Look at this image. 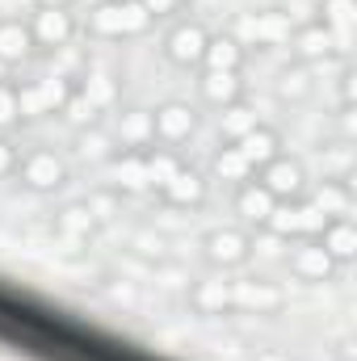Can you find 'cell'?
Returning <instances> with one entry per match:
<instances>
[{
	"label": "cell",
	"mask_w": 357,
	"mask_h": 361,
	"mask_svg": "<svg viewBox=\"0 0 357 361\" xmlns=\"http://www.w3.org/2000/svg\"><path fill=\"white\" fill-rule=\"evenodd\" d=\"M13 177L21 180L30 193H59L68 185V160L55 156V152H47V147H34V152L17 156Z\"/></svg>",
	"instance_id": "obj_5"
},
{
	"label": "cell",
	"mask_w": 357,
	"mask_h": 361,
	"mask_svg": "<svg viewBox=\"0 0 357 361\" xmlns=\"http://www.w3.org/2000/svg\"><path fill=\"white\" fill-rule=\"evenodd\" d=\"M286 51H290V59L294 63H307V68H315V63H324V59H332V55H341V47H337V38L311 17V21H298L294 25V34H290V42H286Z\"/></svg>",
	"instance_id": "obj_13"
},
{
	"label": "cell",
	"mask_w": 357,
	"mask_h": 361,
	"mask_svg": "<svg viewBox=\"0 0 357 361\" xmlns=\"http://www.w3.org/2000/svg\"><path fill=\"white\" fill-rule=\"evenodd\" d=\"M244 47L223 30V34H210L206 42V55H202V72H240L244 68Z\"/></svg>",
	"instance_id": "obj_25"
},
{
	"label": "cell",
	"mask_w": 357,
	"mask_h": 361,
	"mask_svg": "<svg viewBox=\"0 0 357 361\" xmlns=\"http://www.w3.org/2000/svg\"><path fill=\"white\" fill-rule=\"evenodd\" d=\"M311 89H315V80H311V68H307V63H294V59H290V68L277 72V97H282V101L298 105V101L311 97Z\"/></svg>",
	"instance_id": "obj_28"
},
{
	"label": "cell",
	"mask_w": 357,
	"mask_h": 361,
	"mask_svg": "<svg viewBox=\"0 0 357 361\" xmlns=\"http://www.w3.org/2000/svg\"><path fill=\"white\" fill-rule=\"evenodd\" d=\"M30 34H34L38 51H63L80 34V21H76L72 8H34L30 13Z\"/></svg>",
	"instance_id": "obj_10"
},
{
	"label": "cell",
	"mask_w": 357,
	"mask_h": 361,
	"mask_svg": "<svg viewBox=\"0 0 357 361\" xmlns=\"http://www.w3.org/2000/svg\"><path fill=\"white\" fill-rule=\"evenodd\" d=\"M231 147L244 156V164H248V169H253V177H257V169L282 152V139H277V130H273V126H265V122H261V126H253L248 135H240Z\"/></svg>",
	"instance_id": "obj_22"
},
{
	"label": "cell",
	"mask_w": 357,
	"mask_h": 361,
	"mask_svg": "<svg viewBox=\"0 0 357 361\" xmlns=\"http://www.w3.org/2000/svg\"><path fill=\"white\" fill-rule=\"evenodd\" d=\"M185 294H189V307H193L198 315H231V281H227L223 273L189 281Z\"/></svg>",
	"instance_id": "obj_15"
},
{
	"label": "cell",
	"mask_w": 357,
	"mask_h": 361,
	"mask_svg": "<svg viewBox=\"0 0 357 361\" xmlns=\"http://www.w3.org/2000/svg\"><path fill=\"white\" fill-rule=\"evenodd\" d=\"M353 80H357L353 68H345V72H341V105H353L357 101V85Z\"/></svg>",
	"instance_id": "obj_37"
},
{
	"label": "cell",
	"mask_w": 357,
	"mask_h": 361,
	"mask_svg": "<svg viewBox=\"0 0 357 361\" xmlns=\"http://www.w3.org/2000/svg\"><path fill=\"white\" fill-rule=\"evenodd\" d=\"M328 219H345L349 210H353V185H349V177L345 180H337V177H328L320 189H315V197H311Z\"/></svg>",
	"instance_id": "obj_27"
},
{
	"label": "cell",
	"mask_w": 357,
	"mask_h": 361,
	"mask_svg": "<svg viewBox=\"0 0 357 361\" xmlns=\"http://www.w3.org/2000/svg\"><path fill=\"white\" fill-rule=\"evenodd\" d=\"M131 252L143 257V261H152V265H160V261H169V240L160 231H152V227H139L131 235Z\"/></svg>",
	"instance_id": "obj_30"
},
{
	"label": "cell",
	"mask_w": 357,
	"mask_h": 361,
	"mask_svg": "<svg viewBox=\"0 0 357 361\" xmlns=\"http://www.w3.org/2000/svg\"><path fill=\"white\" fill-rule=\"evenodd\" d=\"M160 197H164L169 206H177V210H193V206L206 202V177H202L198 169L181 164L177 173L160 185Z\"/></svg>",
	"instance_id": "obj_17"
},
{
	"label": "cell",
	"mask_w": 357,
	"mask_h": 361,
	"mask_svg": "<svg viewBox=\"0 0 357 361\" xmlns=\"http://www.w3.org/2000/svg\"><path fill=\"white\" fill-rule=\"evenodd\" d=\"M152 269H156V281H160L164 290H189V281H193L181 265H169V261H160V265H152Z\"/></svg>",
	"instance_id": "obj_33"
},
{
	"label": "cell",
	"mask_w": 357,
	"mask_h": 361,
	"mask_svg": "<svg viewBox=\"0 0 357 361\" xmlns=\"http://www.w3.org/2000/svg\"><path fill=\"white\" fill-rule=\"evenodd\" d=\"M76 4H85V8H97V4H105V0H76Z\"/></svg>",
	"instance_id": "obj_41"
},
{
	"label": "cell",
	"mask_w": 357,
	"mask_h": 361,
	"mask_svg": "<svg viewBox=\"0 0 357 361\" xmlns=\"http://www.w3.org/2000/svg\"><path fill=\"white\" fill-rule=\"evenodd\" d=\"M253 361H290L286 353H277V349H265V353H257Z\"/></svg>",
	"instance_id": "obj_40"
},
{
	"label": "cell",
	"mask_w": 357,
	"mask_h": 361,
	"mask_svg": "<svg viewBox=\"0 0 357 361\" xmlns=\"http://www.w3.org/2000/svg\"><path fill=\"white\" fill-rule=\"evenodd\" d=\"M105 294H109V298H114V302H126V307H131V302H135V298H139V294H135V286H131V281H122V286H105Z\"/></svg>",
	"instance_id": "obj_38"
},
{
	"label": "cell",
	"mask_w": 357,
	"mask_h": 361,
	"mask_svg": "<svg viewBox=\"0 0 357 361\" xmlns=\"http://www.w3.org/2000/svg\"><path fill=\"white\" fill-rule=\"evenodd\" d=\"M324 223H328V214H324L311 197H298V202H282V206L273 210V219L265 223V231L282 235V240H315Z\"/></svg>",
	"instance_id": "obj_6"
},
{
	"label": "cell",
	"mask_w": 357,
	"mask_h": 361,
	"mask_svg": "<svg viewBox=\"0 0 357 361\" xmlns=\"http://www.w3.org/2000/svg\"><path fill=\"white\" fill-rule=\"evenodd\" d=\"M118 147L122 152H143V147H156L152 139V109H126L118 114Z\"/></svg>",
	"instance_id": "obj_26"
},
{
	"label": "cell",
	"mask_w": 357,
	"mask_h": 361,
	"mask_svg": "<svg viewBox=\"0 0 357 361\" xmlns=\"http://www.w3.org/2000/svg\"><path fill=\"white\" fill-rule=\"evenodd\" d=\"M294 17L290 8H253V13H240L231 21V38L248 51V47H261V51H273V47H286L290 34H294Z\"/></svg>",
	"instance_id": "obj_3"
},
{
	"label": "cell",
	"mask_w": 357,
	"mask_h": 361,
	"mask_svg": "<svg viewBox=\"0 0 357 361\" xmlns=\"http://www.w3.org/2000/svg\"><path fill=\"white\" fill-rule=\"evenodd\" d=\"M315 244L337 261V265H349L357 257V223L345 214V219H328L324 227H320V235H315Z\"/></svg>",
	"instance_id": "obj_19"
},
{
	"label": "cell",
	"mask_w": 357,
	"mask_h": 361,
	"mask_svg": "<svg viewBox=\"0 0 357 361\" xmlns=\"http://www.w3.org/2000/svg\"><path fill=\"white\" fill-rule=\"evenodd\" d=\"M34 34L21 17H0V68H21L34 59Z\"/></svg>",
	"instance_id": "obj_16"
},
{
	"label": "cell",
	"mask_w": 357,
	"mask_h": 361,
	"mask_svg": "<svg viewBox=\"0 0 357 361\" xmlns=\"http://www.w3.org/2000/svg\"><path fill=\"white\" fill-rule=\"evenodd\" d=\"M202 257H206L210 269H219V273L240 269L253 257V235L240 231V227H214V231L202 235Z\"/></svg>",
	"instance_id": "obj_7"
},
{
	"label": "cell",
	"mask_w": 357,
	"mask_h": 361,
	"mask_svg": "<svg viewBox=\"0 0 357 361\" xmlns=\"http://www.w3.org/2000/svg\"><path fill=\"white\" fill-rule=\"evenodd\" d=\"M286 265L290 273L298 277V281H307V286H320V281H332V273L341 269L315 240H298V248L286 257Z\"/></svg>",
	"instance_id": "obj_14"
},
{
	"label": "cell",
	"mask_w": 357,
	"mask_h": 361,
	"mask_svg": "<svg viewBox=\"0 0 357 361\" xmlns=\"http://www.w3.org/2000/svg\"><path fill=\"white\" fill-rule=\"evenodd\" d=\"M277 206H282V202L269 193L261 180H244V185H236V214H240L248 227H265Z\"/></svg>",
	"instance_id": "obj_18"
},
{
	"label": "cell",
	"mask_w": 357,
	"mask_h": 361,
	"mask_svg": "<svg viewBox=\"0 0 357 361\" xmlns=\"http://www.w3.org/2000/svg\"><path fill=\"white\" fill-rule=\"evenodd\" d=\"M13 169H17V147H13V143L0 135V177H8Z\"/></svg>",
	"instance_id": "obj_36"
},
{
	"label": "cell",
	"mask_w": 357,
	"mask_h": 361,
	"mask_svg": "<svg viewBox=\"0 0 357 361\" xmlns=\"http://www.w3.org/2000/svg\"><path fill=\"white\" fill-rule=\"evenodd\" d=\"M85 30L101 42H126V38H143L156 30V17L139 4V0H105L85 13Z\"/></svg>",
	"instance_id": "obj_1"
},
{
	"label": "cell",
	"mask_w": 357,
	"mask_h": 361,
	"mask_svg": "<svg viewBox=\"0 0 357 361\" xmlns=\"http://www.w3.org/2000/svg\"><path fill=\"white\" fill-rule=\"evenodd\" d=\"M206 42H210V30L202 21H177L169 34H164V59L173 68H202V55H206Z\"/></svg>",
	"instance_id": "obj_12"
},
{
	"label": "cell",
	"mask_w": 357,
	"mask_h": 361,
	"mask_svg": "<svg viewBox=\"0 0 357 361\" xmlns=\"http://www.w3.org/2000/svg\"><path fill=\"white\" fill-rule=\"evenodd\" d=\"M85 202H89V210L97 214V223L114 219V210H118V193H114V189H101V193H92V197H85Z\"/></svg>",
	"instance_id": "obj_34"
},
{
	"label": "cell",
	"mask_w": 357,
	"mask_h": 361,
	"mask_svg": "<svg viewBox=\"0 0 357 361\" xmlns=\"http://www.w3.org/2000/svg\"><path fill=\"white\" fill-rule=\"evenodd\" d=\"M198 130V109L189 101H164L152 109V139L160 147H181Z\"/></svg>",
	"instance_id": "obj_9"
},
{
	"label": "cell",
	"mask_w": 357,
	"mask_h": 361,
	"mask_svg": "<svg viewBox=\"0 0 357 361\" xmlns=\"http://www.w3.org/2000/svg\"><path fill=\"white\" fill-rule=\"evenodd\" d=\"M198 97H202V105H210V109L240 105V101H244V80H240V72H202Z\"/></svg>",
	"instance_id": "obj_20"
},
{
	"label": "cell",
	"mask_w": 357,
	"mask_h": 361,
	"mask_svg": "<svg viewBox=\"0 0 357 361\" xmlns=\"http://www.w3.org/2000/svg\"><path fill=\"white\" fill-rule=\"evenodd\" d=\"M68 101H72V76H34V80L17 85L21 122H30V118H55V114L68 109Z\"/></svg>",
	"instance_id": "obj_4"
},
{
	"label": "cell",
	"mask_w": 357,
	"mask_h": 361,
	"mask_svg": "<svg viewBox=\"0 0 357 361\" xmlns=\"http://www.w3.org/2000/svg\"><path fill=\"white\" fill-rule=\"evenodd\" d=\"M139 4H143V8H147L156 21H160V17H173V13H181L189 0H139Z\"/></svg>",
	"instance_id": "obj_35"
},
{
	"label": "cell",
	"mask_w": 357,
	"mask_h": 361,
	"mask_svg": "<svg viewBox=\"0 0 357 361\" xmlns=\"http://www.w3.org/2000/svg\"><path fill=\"white\" fill-rule=\"evenodd\" d=\"M76 0H34V8H72Z\"/></svg>",
	"instance_id": "obj_39"
},
{
	"label": "cell",
	"mask_w": 357,
	"mask_h": 361,
	"mask_svg": "<svg viewBox=\"0 0 357 361\" xmlns=\"http://www.w3.org/2000/svg\"><path fill=\"white\" fill-rule=\"evenodd\" d=\"M286 307V294L277 281L269 277H240L231 281V311H244V315H277Z\"/></svg>",
	"instance_id": "obj_11"
},
{
	"label": "cell",
	"mask_w": 357,
	"mask_h": 361,
	"mask_svg": "<svg viewBox=\"0 0 357 361\" xmlns=\"http://www.w3.org/2000/svg\"><path fill=\"white\" fill-rule=\"evenodd\" d=\"M118 101H122V80L109 68H85L80 76H72V101H68V109H80V114H72L80 126L97 122V114L118 109Z\"/></svg>",
	"instance_id": "obj_2"
},
{
	"label": "cell",
	"mask_w": 357,
	"mask_h": 361,
	"mask_svg": "<svg viewBox=\"0 0 357 361\" xmlns=\"http://www.w3.org/2000/svg\"><path fill=\"white\" fill-rule=\"evenodd\" d=\"M17 122H21V109H17V85H13V80H0V135H8Z\"/></svg>",
	"instance_id": "obj_32"
},
{
	"label": "cell",
	"mask_w": 357,
	"mask_h": 361,
	"mask_svg": "<svg viewBox=\"0 0 357 361\" xmlns=\"http://www.w3.org/2000/svg\"><path fill=\"white\" fill-rule=\"evenodd\" d=\"M253 180H261L277 202H298V197H307V169H303V160H294V156H286V152H277L273 160H265Z\"/></svg>",
	"instance_id": "obj_8"
},
{
	"label": "cell",
	"mask_w": 357,
	"mask_h": 361,
	"mask_svg": "<svg viewBox=\"0 0 357 361\" xmlns=\"http://www.w3.org/2000/svg\"><path fill=\"white\" fill-rule=\"evenodd\" d=\"M253 126H261V118L240 101V105H227V109H219V130H223V139L227 143H236L240 135H248Z\"/></svg>",
	"instance_id": "obj_29"
},
{
	"label": "cell",
	"mask_w": 357,
	"mask_h": 361,
	"mask_svg": "<svg viewBox=\"0 0 357 361\" xmlns=\"http://www.w3.org/2000/svg\"><path fill=\"white\" fill-rule=\"evenodd\" d=\"M341 361H353V357H349V353H345V357H341Z\"/></svg>",
	"instance_id": "obj_42"
},
{
	"label": "cell",
	"mask_w": 357,
	"mask_h": 361,
	"mask_svg": "<svg viewBox=\"0 0 357 361\" xmlns=\"http://www.w3.org/2000/svg\"><path fill=\"white\" fill-rule=\"evenodd\" d=\"M97 227H101V223H97V214L89 210V202H68V206H59V210H55V235H59V240H68V244L89 240Z\"/></svg>",
	"instance_id": "obj_24"
},
{
	"label": "cell",
	"mask_w": 357,
	"mask_h": 361,
	"mask_svg": "<svg viewBox=\"0 0 357 361\" xmlns=\"http://www.w3.org/2000/svg\"><path fill=\"white\" fill-rule=\"evenodd\" d=\"M214 177L219 180H236V185H244V180H253V169L244 164V156L227 143L219 156H214Z\"/></svg>",
	"instance_id": "obj_31"
},
{
	"label": "cell",
	"mask_w": 357,
	"mask_h": 361,
	"mask_svg": "<svg viewBox=\"0 0 357 361\" xmlns=\"http://www.w3.org/2000/svg\"><path fill=\"white\" fill-rule=\"evenodd\" d=\"M315 21L337 38V47H341V51H349L353 30H357V0H324Z\"/></svg>",
	"instance_id": "obj_21"
},
{
	"label": "cell",
	"mask_w": 357,
	"mask_h": 361,
	"mask_svg": "<svg viewBox=\"0 0 357 361\" xmlns=\"http://www.w3.org/2000/svg\"><path fill=\"white\" fill-rule=\"evenodd\" d=\"M72 147H76V156H80L85 164H109V160L122 152V147H118V139H114L105 126H97V122H89V126H80V130H76Z\"/></svg>",
	"instance_id": "obj_23"
}]
</instances>
